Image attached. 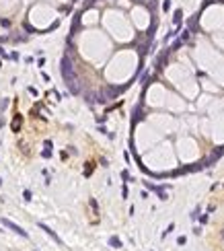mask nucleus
I'll return each instance as SVG.
<instances>
[{"label": "nucleus", "instance_id": "obj_13", "mask_svg": "<svg viewBox=\"0 0 224 251\" xmlns=\"http://www.w3.org/2000/svg\"><path fill=\"white\" fill-rule=\"evenodd\" d=\"M222 237H224V231H222Z\"/></svg>", "mask_w": 224, "mask_h": 251}, {"label": "nucleus", "instance_id": "obj_8", "mask_svg": "<svg viewBox=\"0 0 224 251\" xmlns=\"http://www.w3.org/2000/svg\"><path fill=\"white\" fill-rule=\"evenodd\" d=\"M173 228H175V224H173V222H171V224H169V228H167V231H164V233H163V237H167V235H169V233H171V231H173Z\"/></svg>", "mask_w": 224, "mask_h": 251}, {"label": "nucleus", "instance_id": "obj_4", "mask_svg": "<svg viewBox=\"0 0 224 251\" xmlns=\"http://www.w3.org/2000/svg\"><path fill=\"white\" fill-rule=\"evenodd\" d=\"M109 245H111V247H115V249H119V247H121L119 237H109Z\"/></svg>", "mask_w": 224, "mask_h": 251}, {"label": "nucleus", "instance_id": "obj_10", "mask_svg": "<svg viewBox=\"0 0 224 251\" xmlns=\"http://www.w3.org/2000/svg\"><path fill=\"white\" fill-rule=\"evenodd\" d=\"M185 241H187L185 237H179V239H177V243H179V245H185Z\"/></svg>", "mask_w": 224, "mask_h": 251}, {"label": "nucleus", "instance_id": "obj_11", "mask_svg": "<svg viewBox=\"0 0 224 251\" xmlns=\"http://www.w3.org/2000/svg\"><path fill=\"white\" fill-rule=\"evenodd\" d=\"M23 196H25V200H31V192H29V189H25V193H23Z\"/></svg>", "mask_w": 224, "mask_h": 251}, {"label": "nucleus", "instance_id": "obj_5", "mask_svg": "<svg viewBox=\"0 0 224 251\" xmlns=\"http://www.w3.org/2000/svg\"><path fill=\"white\" fill-rule=\"evenodd\" d=\"M181 17H183V13H181V10H175V17H173L175 25H181Z\"/></svg>", "mask_w": 224, "mask_h": 251}, {"label": "nucleus", "instance_id": "obj_1", "mask_svg": "<svg viewBox=\"0 0 224 251\" xmlns=\"http://www.w3.org/2000/svg\"><path fill=\"white\" fill-rule=\"evenodd\" d=\"M62 74H64V80H66V84L70 87V91H72V93H78L76 74H74V68H72V64H70L68 58H64V62H62Z\"/></svg>", "mask_w": 224, "mask_h": 251}, {"label": "nucleus", "instance_id": "obj_2", "mask_svg": "<svg viewBox=\"0 0 224 251\" xmlns=\"http://www.w3.org/2000/svg\"><path fill=\"white\" fill-rule=\"evenodd\" d=\"M2 224H4V227H8L10 231L19 233V235H21V237H25V239H27V237H29V235H27V231H25V228H21L19 224H15V222H10L8 218H2Z\"/></svg>", "mask_w": 224, "mask_h": 251}, {"label": "nucleus", "instance_id": "obj_12", "mask_svg": "<svg viewBox=\"0 0 224 251\" xmlns=\"http://www.w3.org/2000/svg\"><path fill=\"white\" fill-rule=\"evenodd\" d=\"M0 185H2V179H0Z\"/></svg>", "mask_w": 224, "mask_h": 251}, {"label": "nucleus", "instance_id": "obj_7", "mask_svg": "<svg viewBox=\"0 0 224 251\" xmlns=\"http://www.w3.org/2000/svg\"><path fill=\"white\" fill-rule=\"evenodd\" d=\"M187 39H189V29L183 31V35H181V41H187Z\"/></svg>", "mask_w": 224, "mask_h": 251}, {"label": "nucleus", "instance_id": "obj_6", "mask_svg": "<svg viewBox=\"0 0 224 251\" xmlns=\"http://www.w3.org/2000/svg\"><path fill=\"white\" fill-rule=\"evenodd\" d=\"M19 128H21V115H17L15 122H12V130H15V132H19Z\"/></svg>", "mask_w": 224, "mask_h": 251}, {"label": "nucleus", "instance_id": "obj_3", "mask_svg": "<svg viewBox=\"0 0 224 251\" xmlns=\"http://www.w3.org/2000/svg\"><path fill=\"white\" fill-rule=\"evenodd\" d=\"M39 228H43V231H45V233H47V235H50V237H51V239H54V241H56V243H58V245H64V243H62V239H60V237H58V235H56V233H54V231H51V228H50V227H47V224H43V222H39Z\"/></svg>", "mask_w": 224, "mask_h": 251}, {"label": "nucleus", "instance_id": "obj_9", "mask_svg": "<svg viewBox=\"0 0 224 251\" xmlns=\"http://www.w3.org/2000/svg\"><path fill=\"white\" fill-rule=\"evenodd\" d=\"M163 8H164V10L171 8V2H169V0H164V2H163Z\"/></svg>", "mask_w": 224, "mask_h": 251}]
</instances>
